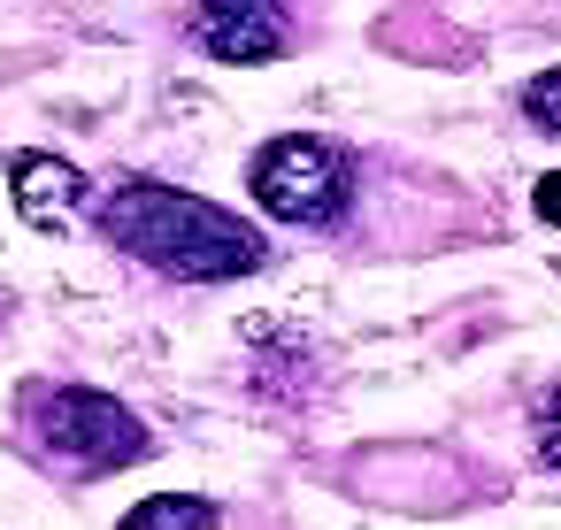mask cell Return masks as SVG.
<instances>
[{"mask_svg":"<svg viewBox=\"0 0 561 530\" xmlns=\"http://www.w3.org/2000/svg\"><path fill=\"white\" fill-rule=\"evenodd\" d=\"M9 193H16V216L32 231H70L78 208H85V170H70L62 154H16Z\"/></svg>","mask_w":561,"mask_h":530,"instance_id":"5","label":"cell"},{"mask_svg":"<svg viewBox=\"0 0 561 530\" xmlns=\"http://www.w3.org/2000/svg\"><path fill=\"white\" fill-rule=\"evenodd\" d=\"M247 185H254V200H262L277 223H308V231H323V223L346 216L354 170H346V154H339L331 139L293 131V139H270V147L247 162Z\"/></svg>","mask_w":561,"mask_h":530,"instance_id":"3","label":"cell"},{"mask_svg":"<svg viewBox=\"0 0 561 530\" xmlns=\"http://www.w3.org/2000/svg\"><path fill=\"white\" fill-rule=\"evenodd\" d=\"M523 116H530L538 131H553V139H561V70H546V78H530V85H523Z\"/></svg>","mask_w":561,"mask_h":530,"instance_id":"7","label":"cell"},{"mask_svg":"<svg viewBox=\"0 0 561 530\" xmlns=\"http://www.w3.org/2000/svg\"><path fill=\"white\" fill-rule=\"evenodd\" d=\"M193 39L216 62H277L285 55V0H193Z\"/></svg>","mask_w":561,"mask_h":530,"instance_id":"4","label":"cell"},{"mask_svg":"<svg viewBox=\"0 0 561 530\" xmlns=\"http://www.w3.org/2000/svg\"><path fill=\"white\" fill-rule=\"evenodd\" d=\"M538 453H546V469H561V400H546V423H538Z\"/></svg>","mask_w":561,"mask_h":530,"instance_id":"8","label":"cell"},{"mask_svg":"<svg viewBox=\"0 0 561 530\" xmlns=\"http://www.w3.org/2000/svg\"><path fill=\"white\" fill-rule=\"evenodd\" d=\"M24 438L39 461L78 469V476H108V469H131L154 453L147 423L116 392H93V384H32L24 392Z\"/></svg>","mask_w":561,"mask_h":530,"instance_id":"2","label":"cell"},{"mask_svg":"<svg viewBox=\"0 0 561 530\" xmlns=\"http://www.w3.org/2000/svg\"><path fill=\"white\" fill-rule=\"evenodd\" d=\"M116 530H224V507L216 499H193V492H154Z\"/></svg>","mask_w":561,"mask_h":530,"instance_id":"6","label":"cell"},{"mask_svg":"<svg viewBox=\"0 0 561 530\" xmlns=\"http://www.w3.org/2000/svg\"><path fill=\"white\" fill-rule=\"evenodd\" d=\"M530 208H538V223H553V231H561V170H553V177H538Z\"/></svg>","mask_w":561,"mask_h":530,"instance_id":"9","label":"cell"},{"mask_svg":"<svg viewBox=\"0 0 561 530\" xmlns=\"http://www.w3.org/2000/svg\"><path fill=\"white\" fill-rule=\"evenodd\" d=\"M101 231H108L131 262L178 277V285H224V277H254V269L270 262V246H262L254 223H239L231 208H216V200H201V193L154 185V177L116 185V193L101 200Z\"/></svg>","mask_w":561,"mask_h":530,"instance_id":"1","label":"cell"}]
</instances>
